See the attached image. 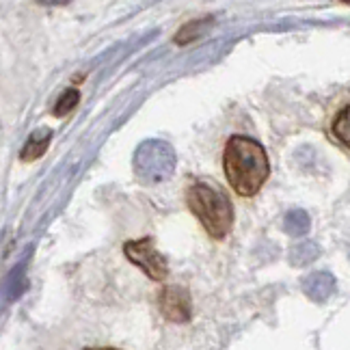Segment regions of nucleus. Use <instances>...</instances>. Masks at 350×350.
<instances>
[{
  "label": "nucleus",
  "instance_id": "nucleus-5",
  "mask_svg": "<svg viewBox=\"0 0 350 350\" xmlns=\"http://www.w3.org/2000/svg\"><path fill=\"white\" fill-rule=\"evenodd\" d=\"M160 309H163V314L173 322H186V320H191V314H193L188 292L182 288H173V286L165 288L163 294H160Z\"/></svg>",
  "mask_w": 350,
  "mask_h": 350
},
{
  "label": "nucleus",
  "instance_id": "nucleus-12",
  "mask_svg": "<svg viewBox=\"0 0 350 350\" xmlns=\"http://www.w3.org/2000/svg\"><path fill=\"white\" fill-rule=\"evenodd\" d=\"M318 253H320V249L314 245V242H305V245H299V247H294V249H292L290 260H292L294 266H301V264L314 262V260L318 258Z\"/></svg>",
  "mask_w": 350,
  "mask_h": 350
},
{
  "label": "nucleus",
  "instance_id": "nucleus-13",
  "mask_svg": "<svg viewBox=\"0 0 350 350\" xmlns=\"http://www.w3.org/2000/svg\"><path fill=\"white\" fill-rule=\"evenodd\" d=\"M37 3L44 7H65V5H70L72 0H37Z\"/></svg>",
  "mask_w": 350,
  "mask_h": 350
},
{
  "label": "nucleus",
  "instance_id": "nucleus-4",
  "mask_svg": "<svg viewBox=\"0 0 350 350\" xmlns=\"http://www.w3.org/2000/svg\"><path fill=\"white\" fill-rule=\"evenodd\" d=\"M126 258L134 264L139 266L141 271L152 277L154 281H163L167 279V260L156 251L154 242L150 238H141V240H130L126 242Z\"/></svg>",
  "mask_w": 350,
  "mask_h": 350
},
{
  "label": "nucleus",
  "instance_id": "nucleus-2",
  "mask_svg": "<svg viewBox=\"0 0 350 350\" xmlns=\"http://www.w3.org/2000/svg\"><path fill=\"white\" fill-rule=\"evenodd\" d=\"M186 199H188V208L193 210V214L201 221V225L206 227V232L214 240H223L232 232L234 225L232 201L217 186H210L206 182H195L188 188Z\"/></svg>",
  "mask_w": 350,
  "mask_h": 350
},
{
  "label": "nucleus",
  "instance_id": "nucleus-15",
  "mask_svg": "<svg viewBox=\"0 0 350 350\" xmlns=\"http://www.w3.org/2000/svg\"><path fill=\"white\" fill-rule=\"evenodd\" d=\"M342 3H346V5H350V0H342Z\"/></svg>",
  "mask_w": 350,
  "mask_h": 350
},
{
  "label": "nucleus",
  "instance_id": "nucleus-9",
  "mask_svg": "<svg viewBox=\"0 0 350 350\" xmlns=\"http://www.w3.org/2000/svg\"><path fill=\"white\" fill-rule=\"evenodd\" d=\"M309 225H312V221H309L307 212L303 210H292L284 219V230L290 236H305L309 232Z\"/></svg>",
  "mask_w": 350,
  "mask_h": 350
},
{
  "label": "nucleus",
  "instance_id": "nucleus-7",
  "mask_svg": "<svg viewBox=\"0 0 350 350\" xmlns=\"http://www.w3.org/2000/svg\"><path fill=\"white\" fill-rule=\"evenodd\" d=\"M52 141V132L50 130H37L33 132L29 141L24 143V150L20 152V158H22V163H33V160L37 158H42L48 150V145Z\"/></svg>",
  "mask_w": 350,
  "mask_h": 350
},
{
  "label": "nucleus",
  "instance_id": "nucleus-3",
  "mask_svg": "<svg viewBox=\"0 0 350 350\" xmlns=\"http://www.w3.org/2000/svg\"><path fill=\"white\" fill-rule=\"evenodd\" d=\"M134 171L143 182H165L175 171V152L165 141H145L134 154Z\"/></svg>",
  "mask_w": 350,
  "mask_h": 350
},
{
  "label": "nucleus",
  "instance_id": "nucleus-6",
  "mask_svg": "<svg viewBox=\"0 0 350 350\" xmlns=\"http://www.w3.org/2000/svg\"><path fill=\"white\" fill-rule=\"evenodd\" d=\"M335 290V277L331 273H314L303 281V292L316 303H325Z\"/></svg>",
  "mask_w": 350,
  "mask_h": 350
},
{
  "label": "nucleus",
  "instance_id": "nucleus-11",
  "mask_svg": "<svg viewBox=\"0 0 350 350\" xmlns=\"http://www.w3.org/2000/svg\"><path fill=\"white\" fill-rule=\"evenodd\" d=\"M78 100H80V96H78V89H67V91H63L61 93V98L57 100V104H55V117H65V115H70L76 106H78Z\"/></svg>",
  "mask_w": 350,
  "mask_h": 350
},
{
  "label": "nucleus",
  "instance_id": "nucleus-8",
  "mask_svg": "<svg viewBox=\"0 0 350 350\" xmlns=\"http://www.w3.org/2000/svg\"><path fill=\"white\" fill-rule=\"evenodd\" d=\"M214 24V18H199L193 22H186L182 29L175 33V44L178 46H186V44H193L197 42L199 37H204L208 33V29Z\"/></svg>",
  "mask_w": 350,
  "mask_h": 350
},
{
  "label": "nucleus",
  "instance_id": "nucleus-1",
  "mask_svg": "<svg viewBox=\"0 0 350 350\" xmlns=\"http://www.w3.org/2000/svg\"><path fill=\"white\" fill-rule=\"evenodd\" d=\"M225 175L240 197H253L264 186L271 165L266 150L249 137H232L223 154Z\"/></svg>",
  "mask_w": 350,
  "mask_h": 350
},
{
  "label": "nucleus",
  "instance_id": "nucleus-14",
  "mask_svg": "<svg viewBox=\"0 0 350 350\" xmlns=\"http://www.w3.org/2000/svg\"><path fill=\"white\" fill-rule=\"evenodd\" d=\"M87 350H117V348H87Z\"/></svg>",
  "mask_w": 350,
  "mask_h": 350
},
{
  "label": "nucleus",
  "instance_id": "nucleus-10",
  "mask_svg": "<svg viewBox=\"0 0 350 350\" xmlns=\"http://www.w3.org/2000/svg\"><path fill=\"white\" fill-rule=\"evenodd\" d=\"M333 137L350 150V106L342 109L333 121Z\"/></svg>",
  "mask_w": 350,
  "mask_h": 350
}]
</instances>
